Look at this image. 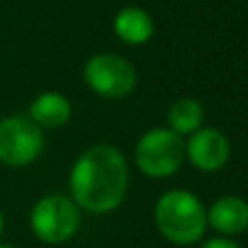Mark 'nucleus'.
Wrapping results in <instances>:
<instances>
[{"label":"nucleus","mask_w":248,"mask_h":248,"mask_svg":"<svg viewBox=\"0 0 248 248\" xmlns=\"http://www.w3.org/2000/svg\"><path fill=\"white\" fill-rule=\"evenodd\" d=\"M113 29H116L118 37L122 42L137 46V44H144L150 39L153 35V20L144 9L137 7H126L113 20Z\"/></svg>","instance_id":"10"},{"label":"nucleus","mask_w":248,"mask_h":248,"mask_svg":"<svg viewBox=\"0 0 248 248\" xmlns=\"http://www.w3.org/2000/svg\"><path fill=\"white\" fill-rule=\"evenodd\" d=\"M128 185L126 161L109 144H98L85 150L74 163L70 189L78 207L94 214L113 211L124 201Z\"/></svg>","instance_id":"1"},{"label":"nucleus","mask_w":248,"mask_h":248,"mask_svg":"<svg viewBox=\"0 0 248 248\" xmlns=\"http://www.w3.org/2000/svg\"><path fill=\"white\" fill-rule=\"evenodd\" d=\"M207 220L220 233H242L248 227V205L237 196H224L211 205L207 211Z\"/></svg>","instance_id":"8"},{"label":"nucleus","mask_w":248,"mask_h":248,"mask_svg":"<svg viewBox=\"0 0 248 248\" xmlns=\"http://www.w3.org/2000/svg\"><path fill=\"white\" fill-rule=\"evenodd\" d=\"M70 113H72L70 100L57 92H46V94L37 96L31 105V120L37 126H63L70 120Z\"/></svg>","instance_id":"9"},{"label":"nucleus","mask_w":248,"mask_h":248,"mask_svg":"<svg viewBox=\"0 0 248 248\" xmlns=\"http://www.w3.org/2000/svg\"><path fill=\"white\" fill-rule=\"evenodd\" d=\"M168 122H170V131L176 135H185V133L198 131L202 122V107L198 100L194 98H181L170 107L168 113Z\"/></svg>","instance_id":"11"},{"label":"nucleus","mask_w":248,"mask_h":248,"mask_svg":"<svg viewBox=\"0 0 248 248\" xmlns=\"http://www.w3.org/2000/svg\"><path fill=\"white\" fill-rule=\"evenodd\" d=\"M78 207L61 194L44 196L31 211V229L46 244H61L78 229Z\"/></svg>","instance_id":"4"},{"label":"nucleus","mask_w":248,"mask_h":248,"mask_svg":"<svg viewBox=\"0 0 248 248\" xmlns=\"http://www.w3.org/2000/svg\"><path fill=\"white\" fill-rule=\"evenodd\" d=\"M155 220L166 240L174 244H194L201 240L207 224V211L194 194L172 189L159 198Z\"/></svg>","instance_id":"2"},{"label":"nucleus","mask_w":248,"mask_h":248,"mask_svg":"<svg viewBox=\"0 0 248 248\" xmlns=\"http://www.w3.org/2000/svg\"><path fill=\"white\" fill-rule=\"evenodd\" d=\"M2 224H4V220H2V214H0V233H2Z\"/></svg>","instance_id":"13"},{"label":"nucleus","mask_w":248,"mask_h":248,"mask_svg":"<svg viewBox=\"0 0 248 248\" xmlns=\"http://www.w3.org/2000/svg\"><path fill=\"white\" fill-rule=\"evenodd\" d=\"M183 141L181 135H176L170 128H155L141 135L135 148V161L144 174L161 179L170 176L183 163Z\"/></svg>","instance_id":"3"},{"label":"nucleus","mask_w":248,"mask_h":248,"mask_svg":"<svg viewBox=\"0 0 248 248\" xmlns=\"http://www.w3.org/2000/svg\"><path fill=\"white\" fill-rule=\"evenodd\" d=\"M85 81L105 98H124L135 87V68L116 55H96L85 65Z\"/></svg>","instance_id":"6"},{"label":"nucleus","mask_w":248,"mask_h":248,"mask_svg":"<svg viewBox=\"0 0 248 248\" xmlns=\"http://www.w3.org/2000/svg\"><path fill=\"white\" fill-rule=\"evenodd\" d=\"M187 157L198 170L214 172L229 159V141L216 128H201L187 141Z\"/></svg>","instance_id":"7"},{"label":"nucleus","mask_w":248,"mask_h":248,"mask_svg":"<svg viewBox=\"0 0 248 248\" xmlns=\"http://www.w3.org/2000/svg\"><path fill=\"white\" fill-rule=\"evenodd\" d=\"M44 148L42 128L26 116L0 120V161L7 166H26Z\"/></svg>","instance_id":"5"},{"label":"nucleus","mask_w":248,"mask_h":248,"mask_svg":"<svg viewBox=\"0 0 248 248\" xmlns=\"http://www.w3.org/2000/svg\"><path fill=\"white\" fill-rule=\"evenodd\" d=\"M0 248H16V246H7V244H0Z\"/></svg>","instance_id":"14"},{"label":"nucleus","mask_w":248,"mask_h":248,"mask_svg":"<svg viewBox=\"0 0 248 248\" xmlns=\"http://www.w3.org/2000/svg\"><path fill=\"white\" fill-rule=\"evenodd\" d=\"M202 248H240V246L231 240H209Z\"/></svg>","instance_id":"12"}]
</instances>
